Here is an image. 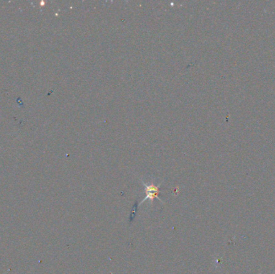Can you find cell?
Segmentation results:
<instances>
[{
  "label": "cell",
  "mask_w": 275,
  "mask_h": 274,
  "mask_svg": "<svg viewBox=\"0 0 275 274\" xmlns=\"http://www.w3.org/2000/svg\"><path fill=\"white\" fill-rule=\"evenodd\" d=\"M143 184L145 187V192H146V196L144 197V199L142 200V202L140 203V204L144 203V201L150 200L153 202L154 199H157L158 200L161 199L158 198V194H159V187H160V184L158 186L154 185V184H150V185H147L145 183H143Z\"/></svg>",
  "instance_id": "1"
}]
</instances>
